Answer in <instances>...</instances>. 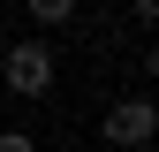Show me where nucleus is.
Masks as SVG:
<instances>
[{"mask_svg": "<svg viewBox=\"0 0 159 152\" xmlns=\"http://www.w3.org/2000/svg\"><path fill=\"white\" fill-rule=\"evenodd\" d=\"M8 91H23V99H38V91H53V46H38V38H23V46H8Z\"/></svg>", "mask_w": 159, "mask_h": 152, "instance_id": "obj_1", "label": "nucleus"}, {"mask_svg": "<svg viewBox=\"0 0 159 152\" xmlns=\"http://www.w3.org/2000/svg\"><path fill=\"white\" fill-rule=\"evenodd\" d=\"M98 129H106V145H152V129H159V107H152V99H121V107H114Z\"/></svg>", "mask_w": 159, "mask_h": 152, "instance_id": "obj_2", "label": "nucleus"}, {"mask_svg": "<svg viewBox=\"0 0 159 152\" xmlns=\"http://www.w3.org/2000/svg\"><path fill=\"white\" fill-rule=\"evenodd\" d=\"M23 8L38 15V23H68V15H76V0H23Z\"/></svg>", "mask_w": 159, "mask_h": 152, "instance_id": "obj_3", "label": "nucleus"}, {"mask_svg": "<svg viewBox=\"0 0 159 152\" xmlns=\"http://www.w3.org/2000/svg\"><path fill=\"white\" fill-rule=\"evenodd\" d=\"M0 152H38V145L23 137V129H8V137H0Z\"/></svg>", "mask_w": 159, "mask_h": 152, "instance_id": "obj_4", "label": "nucleus"}, {"mask_svg": "<svg viewBox=\"0 0 159 152\" xmlns=\"http://www.w3.org/2000/svg\"><path fill=\"white\" fill-rule=\"evenodd\" d=\"M129 8H136V23H152V15H159V0H129Z\"/></svg>", "mask_w": 159, "mask_h": 152, "instance_id": "obj_5", "label": "nucleus"}]
</instances>
